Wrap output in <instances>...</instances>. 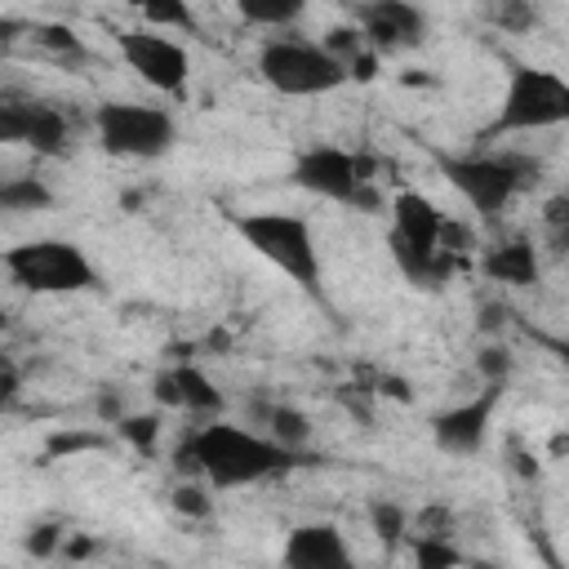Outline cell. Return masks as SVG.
<instances>
[{"label":"cell","mask_w":569,"mask_h":569,"mask_svg":"<svg viewBox=\"0 0 569 569\" xmlns=\"http://www.w3.org/2000/svg\"><path fill=\"white\" fill-rule=\"evenodd\" d=\"M236 236L267 258L276 271H284L298 289L320 298V280H325V262L316 249V231L307 218L284 213V209H249V213H231Z\"/></svg>","instance_id":"cell-4"},{"label":"cell","mask_w":569,"mask_h":569,"mask_svg":"<svg viewBox=\"0 0 569 569\" xmlns=\"http://www.w3.org/2000/svg\"><path fill=\"white\" fill-rule=\"evenodd\" d=\"M302 462V453L280 449L276 440H267L253 427H236L222 418H209L200 427H191L178 449H173V467H182L187 476L213 485V489H244V485H262L271 476H284Z\"/></svg>","instance_id":"cell-1"},{"label":"cell","mask_w":569,"mask_h":569,"mask_svg":"<svg viewBox=\"0 0 569 569\" xmlns=\"http://www.w3.org/2000/svg\"><path fill=\"white\" fill-rule=\"evenodd\" d=\"M62 525L58 520H40V525H31V533H27V551L31 556H53V551H62Z\"/></svg>","instance_id":"cell-30"},{"label":"cell","mask_w":569,"mask_h":569,"mask_svg":"<svg viewBox=\"0 0 569 569\" xmlns=\"http://www.w3.org/2000/svg\"><path fill=\"white\" fill-rule=\"evenodd\" d=\"M258 431L267 440H276L280 449H289V453H307V445H311V418L298 405H284V400L258 409Z\"/></svg>","instance_id":"cell-17"},{"label":"cell","mask_w":569,"mask_h":569,"mask_svg":"<svg viewBox=\"0 0 569 569\" xmlns=\"http://www.w3.org/2000/svg\"><path fill=\"white\" fill-rule=\"evenodd\" d=\"M538 249L529 236H507V240H493L480 249V276L485 280H498V284H511V289H525V284H538Z\"/></svg>","instance_id":"cell-15"},{"label":"cell","mask_w":569,"mask_h":569,"mask_svg":"<svg viewBox=\"0 0 569 569\" xmlns=\"http://www.w3.org/2000/svg\"><path fill=\"white\" fill-rule=\"evenodd\" d=\"M511 351H507V342H489V347H480V356H476V369H480V378L485 382H493V387H507V378H511Z\"/></svg>","instance_id":"cell-26"},{"label":"cell","mask_w":569,"mask_h":569,"mask_svg":"<svg viewBox=\"0 0 569 569\" xmlns=\"http://www.w3.org/2000/svg\"><path fill=\"white\" fill-rule=\"evenodd\" d=\"M369 525H373L378 542H387V547H400L409 538V511L400 502H391V498L369 502Z\"/></svg>","instance_id":"cell-21"},{"label":"cell","mask_w":569,"mask_h":569,"mask_svg":"<svg viewBox=\"0 0 569 569\" xmlns=\"http://www.w3.org/2000/svg\"><path fill=\"white\" fill-rule=\"evenodd\" d=\"M116 49L124 58V67L151 84L156 93L164 98H182L187 93V80H191V53L182 40L164 36V31H151V27H120L116 31Z\"/></svg>","instance_id":"cell-10"},{"label":"cell","mask_w":569,"mask_h":569,"mask_svg":"<svg viewBox=\"0 0 569 569\" xmlns=\"http://www.w3.org/2000/svg\"><path fill=\"white\" fill-rule=\"evenodd\" d=\"M502 391H507V387L485 382L476 396H467V400L440 409V413L431 418V440H436L445 453H453V458L480 453L485 440H489V422H493V413H498V405H502Z\"/></svg>","instance_id":"cell-11"},{"label":"cell","mask_w":569,"mask_h":569,"mask_svg":"<svg viewBox=\"0 0 569 569\" xmlns=\"http://www.w3.org/2000/svg\"><path fill=\"white\" fill-rule=\"evenodd\" d=\"M36 107H40V98H36V93L0 89V142H22V147H27V133H31Z\"/></svg>","instance_id":"cell-19"},{"label":"cell","mask_w":569,"mask_h":569,"mask_svg":"<svg viewBox=\"0 0 569 569\" xmlns=\"http://www.w3.org/2000/svg\"><path fill=\"white\" fill-rule=\"evenodd\" d=\"M93 436H76V431H58L49 436V453H76V449H93Z\"/></svg>","instance_id":"cell-32"},{"label":"cell","mask_w":569,"mask_h":569,"mask_svg":"<svg viewBox=\"0 0 569 569\" xmlns=\"http://www.w3.org/2000/svg\"><path fill=\"white\" fill-rule=\"evenodd\" d=\"M436 164H440L445 182L485 222H498L516 196H525L542 182V160H533L525 151H467V156L436 151Z\"/></svg>","instance_id":"cell-2"},{"label":"cell","mask_w":569,"mask_h":569,"mask_svg":"<svg viewBox=\"0 0 569 569\" xmlns=\"http://www.w3.org/2000/svg\"><path fill=\"white\" fill-rule=\"evenodd\" d=\"M27 147L36 156H67L76 147V120L67 116V107L40 98L36 120H31V133H27Z\"/></svg>","instance_id":"cell-16"},{"label":"cell","mask_w":569,"mask_h":569,"mask_svg":"<svg viewBox=\"0 0 569 569\" xmlns=\"http://www.w3.org/2000/svg\"><path fill=\"white\" fill-rule=\"evenodd\" d=\"M298 13H302V4H298V0H276V4L244 0V4H240V18H244L249 27H271V36H276V31H284V22H293Z\"/></svg>","instance_id":"cell-23"},{"label":"cell","mask_w":569,"mask_h":569,"mask_svg":"<svg viewBox=\"0 0 569 569\" xmlns=\"http://www.w3.org/2000/svg\"><path fill=\"white\" fill-rule=\"evenodd\" d=\"M373 160L365 151H347V147H329V142H316V147H302L289 164V182L320 196V200H333V204H356L365 213L382 209V196H378V178H373Z\"/></svg>","instance_id":"cell-7"},{"label":"cell","mask_w":569,"mask_h":569,"mask_svg":"<svg viewBox=\"0 0 569 569\" xmlns=\"http://www.w3.org/2000/svg\"><path fill=\"white\" fill-rule=\"evenodd\" d=\"M173 511H178V516H191V520H204V516L213 511V498L204 493V485L187 480V485L173 489Z\"/></svg>","instance_id":"cell-27"},{"label":"cell","mask_w":569,"mask_h":569,"mask_svg":"<svg viewBox=\"0 0 569 569\" xmlns=\"http://www.w3.org/2000/svg\"><path fill=\"white\" fill-rule=\"evenodd\" d=\"M462 569H502V565H493V560H462Z\"/></svg>","instance_id":"cell-33"},{"label":"cell","mask_w":569,"mask_h":569,"mask_svg":"<svg viewBox=\"0 0 569 569\" xmlns=\"http://www.w3.org/2000/svg\"><path fill=\"white\" fill-rule=\"evenodd\" d=\"M258 76L280 98H320L347 84L342 62L329 58L320 40H307L298 31H276L258 44Z\"/></svg>","instance_id":"cell-6"},{"label":"cell","mask_w":569,"mask_h":569,"mask_svg":"<svg viewBox=\"0 0 569 569\" xmlns=\"http://www.w3.org/2000/svg\"><path fill=\"white\" fill-rule=\"evenodd\" d=\"M0 267L9 271V280L22 293H93L102 289L98 267L89 262V253L76 240L62 236H36V240H18L13 249L0 253Z\"/></svg>","instance_id":"cell-5"},{"label":"cell","mask_w":569,"mask_h":569,"mask_svg":"<svg viewBox=\"0 0 569 569\" xmlns=\"http://www.w3.org/2000/svg\"><path fill=\"white\" fill-rule=\"evenodd\" d=\"M507 316H511V311H507L502 302H485V307H480V329H485V333L498 342V333L507 329Z\"/></svg>","instance_id":"cell-31"},{"label":"cell","mask_w":569,"mask_h":569,"mask_svg":"<svg viewBox=\"0 0 569 569\" xmlns=\"http://www.w3.org/2000/svg\"><path fill=\"white\" fill-rule=\"evenodd\" d=\"M89 124H93L102 151L120 156V160H160L178 142L173 111L151 107V102H124V98L120 102H98Z\"/></svg>","instance_id":"cell-9"},{"label":"cell","mask_w":569,"mask_h":569,"mask_svg":"<svg viewBox=\"0 0 569 569\" xmlns=\"http://www.w3.org/2000/svg\"><path fill=\"white\" fill-rule=\"evenodd\" d=\"M569 120V84L556 71L525 67L516 62L502 89V102L493 120L480 129V142L507 138V133H533V129H556Z\"/></svg>","instance_id":"cell-8"},{"label":"cell","mask_w":569,"mask_h":569,"mask_svg":"<svg viewBox=\"0 0 569 569\" xmlns=\"http://www.w3.org/2000/svg\"><path fill=\"white\" fill-rule=\"evenodd\" d=\"M116 431H120V440H129L133 449L151 453V449H156V436H160V413H156V409H151V413H124V418L116 422Z\"/></svg>","instance_id":"cell-25"},{"label":"cell","mask_w":569,"mask_h":569,"mask_svg":"<svg viewBox=\"0 0 569 569\" xmlns=\"http://www.w3.org/2000/svg\"><path fill=\"white\" fill-rule=\"evenodd\" d=\"M356 31L365 36V44L378 58H387V53L422 44L427 13L409 0H369V4H356Z\"/></svg>","instance_id":"cell-12"},{"label":"cell","mask_w":569,"mask_h":569,"mask_svg":"<svg viewBox=\"0 0 569 569\" xmlns=\"http://www.w3.org/2000/svg\"><path fill=\"white\" fill-rule=\"evenodd\" d=\"M542 227H547L551 244L565 249V240H569V196H551V200H547V209H542Z\"/></svg>","instance_id":"cell-29"},{"label":"cell","mask_w":569,"mask_h":569,"mask_svg":"<svg viewBox=\"0 0 569 569\" xmlns=\"http://www.w3.org/2000/svg\"><path fill=\"white\" fill-rule=\"evenodd\" d=\"M151 400H156L160 409H173V413H187V418H200V422L218 418L222 405H227L222 391H218V382H213L200 365H191V360L164 365V369L151 378Z\"/></svg>","instance_id":"cell-13"},{"label":"cell","mask_w":569,"mask_h":569,"mask_svg":"<svg viewBox=\"0 0 569 569\" xmlns=\"http://www.w3.org/2000/svg\"><path fill=\"white\" fill-rule=\"evenodd\" d=\"M485 18H489L498 31H511V36H520V31H533V22H538V9H533L529 0H498V4H485Z\"/></svg>","instance_id":"cell-24"},{"label":"cell","mask_w":569,"mask_h":569,"mask_svg":"<svg viewBox=\"0 0 569 569\" xmlns=\"http://www.w3.org/2000/svg\"><path fill=\"white\" fill-rule=\"evenodd\" d=\"M280 569H360L351 547H347V533L329 520H307V525H293L284 533V547H280Z\"/></svg>","instance_id":"cell-14"},{"label":"cell","mask_w":569,"mask_h":569,"mask_svg":"<svg viewBox=\"0 0 569 569\" xmlns=\"http://www.w3.org/2000/svg\"><path fill=\"white\" fill-rule=\"evenodd\" d=\"M142 27H151V31H164V36H191L196 31V13L187 9V4H142Z\"/></svg>","instance_id":"cell-22"},{"label":"cell","mask_w":569,"mask_h":569,"mask_svg":"<svg viewBox=\"0 0 569 569\" xmlns=\"http://www.w3.org/2000/svg\"><path fill=\"white\" fill-rule=\"evenodd\" d=\"M31 40H36L40 49H53V53H62V58H84L80 40H76L67 27H31Z\"/></svg>","instance_id":"cell-28"},{"label":"cell","mask_w":569,"mask_h":569,"mask_svg":"<svg viewBox=\"0 0 569 569\" xmlns=\"http://www.w3.org/2000/svg\"><path fill=\"white\" fill-rule=\"evenodd\" d=\"M405 542H409L418 569H462V560H467L462 547L449 542V538H422V533H409Z\"/></svg>","instance_id":"cell-20"},{"label":"cell","mask_w":569,"mask_h":569,"mask_svg":"<svg viewBox=\"0 0 569 569\" xmlns=\"http://www.w3.org/2000/svg\"><path fill=\"white\" fill-rule=\"evenodd\" d=\"M53 204V191L36 173L0 178V213H44Z\"/></svg>","instance_id":"cell-18"},{"label":"cell","mask_w":569,"mask_h":569,"mask_svg":"<svg viewBox=\"0 0 569 569\" xmlns=\"http://www.w3.org/2000/svg\"><path fill=\"white\" fill-rule=\"evenodd\" d=\"M4 329H9V307L0 302V333H4Z\"/></svg>","instance_id":"cell-34"},{"label":"cell","mask_w":569,"mask_h":569,"mask_svg":"<svg viewBox=\"0 0 569 569\" xmlns=\"http://www.w3.org/2000/svg\"><path fill=\"white\" fill-rule=\"evenodd\" d=\"M440 204L427 200L422 191H400L391 200V231H387V249L396 258V267L405 271L409 284L418 289H445L453 280V271L462 262H453L449 253H440Z\"/></svg>","instance_id":"cell-3"}]
</instances>
